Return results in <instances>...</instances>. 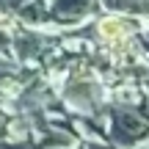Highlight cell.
<instances>
[{"instance_id": "6da1fadb", "label": "cell", "mask_w": 149, "mask_h": 149, "mask_svg": "<svg viewBox=\"0 0 149 149\" xmlns=\"http://www.w3.org/2000/svg\"><path fill=\"white\" fill-rule=\"evenodd\" d=\"M111 133L116 138L119 146H135L141 141L149 138V124L138 116L135 111H113V122H111Z\"/></svg>"}, {"instance_id": "7a4b0ae2", "label": "cell", "mask_w": 149, "mask_h": 149, "mask_svg": "<svg viewBox=\"0 0 149 149\" xmlns=\"http://www.w3.org/2000/svg\"><path fill=\"white\" fill-rule=\"evenodd\" d=\"M97 86L88 83V80H74V83L66 88V100L72 102L74 108H80V111H88V108H94L97 102Z\"/></svg>"}, {"instance_id": "3957f363", "label": "cell", "mask_w": 149, "mask_h": 149, "mask_svg": "<svg viewBox=\"0 0 149 149\" xmlns=\"http://www.w3.org/2000/svg\"><path fill=\"white\" fill-rule=\"evenodd\" d=\"M97 6V0H55L53 6V14L58 17V22H74L80 19L83 14H88L91 8Z\"/></svg>"}, {"instance_id": "277c9868", "label": "cell", "mask_w": 149, "mask_h": 149, "mask_svg": "<svg viewBox=\"0 0 149 149\" xmlns=\"http://www.w3.org/2000/svg\"><path fill=\"white\" fill-rule=\"evenodd\" d=\"M135 31V22H127V19H119V17H111V19H102L100 22V36L105 42H122L127 39V33Z\"/></svg>"}, {"instance_id": "5b68a950", "label": "cell", "mask_w": 149, "mask_h": 149, "mask_svg": "<svg viewBox=\"0 0 149 149\" xmlns=\"http://www.w3.org/2000/svg\"><path fill=\"white\" fill-rule=\"evenodd\" d=\"M105 6L113 8V11H127V14L149 17V0H105Z\"/></svg>"}, {"instance_id": "8992f818", "label": "cell", "mask_w": 149, "mask_h": 149, "mask_svg": "<svg viewBox=\"0 0 149 149\" xmlns=\"http://www.w3.org/2000/svg\"><path fill=\"white\" fill-rule=\"evenodd\" d=\"M3 50H8V39H6L3 33H0V53H3Z\"/></svg>"}, {"instance_id": "52a82bcc", "label": "cell", "mask_w": 149, "mask_h": 149, "mask_svg": "<svg viewBox=\"0 0 149 149\" xmlns=\"http://www.w3.org/2000/svg\"><path fill=\"white\" fill-rule=\"evenodd\" d=\"M146 47H149V33H146Z\"/></svg>"}]
</instances>
